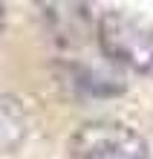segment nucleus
<instances>
[{
    "mask_svg": "<svg viewBox=\"0 0 153 159\" xmlns=\"http://www.w3.org/2000/svg\"><path fill=\"white\" fill-rule=\"evenodd\" d=\"M98 43L110 61L153 78V23L124 9H107L98 17Z\"/></svg>",
    "mask_w": 153,
    "mask_h": 159,
    "instance_id": "f257e3e1",
    "label": "nucleus"
},
{
    "mask_svg": "<svg viewBox=\"0 0 153 159\" xmlns=\"http://www.w3.org/2000/svg\"><path fill=\"white\" fill-rule=\"evenodd\" d=\"M66 159H153L147 139L116 119L87 121L72 133Z\"/></svg>",
    "mask_w": 153,
    "mask_h": 159,
    "instance_id": "f03ea898",
    "label": "nucleus"
},
{
    "mask_svg": "<svg viewBox=\"0 0 153 159\" xmlns=\"http://www.w3.org/2000/svg\"><path fill=\"white\" fill-rule=\"evenodd\" d=\"M26 133H29V119L23 104L9 93H0V151H17L26 142Z\"/></svg>",
    "mask_w": 153,
    "mask_h": 159,
    "instance_id": "7ed1b4c3",
    "label": "nucleus"
},
{
    "mask_svg": "<svg viewBox=\"0 0 153 159\" xmlns=\"http://www.w3.org/2000/svg\"><path fill=\"white\" fill-rule=\"evenodd\" d=\"M3 26H6V6L0 3V35H3Z\"/></svg>",
    "mask_w": 153,
    "mask_h": 159,
    "instance_id": "20e7f679",
    "label": "nucleus"
}]
</instances>
